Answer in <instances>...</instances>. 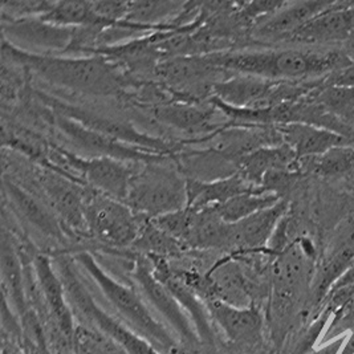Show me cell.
Masks as SVG:
<instances>
[{"label":"cell","mask_w":354,"mask_h":354,"mask_svg":"<svg viewBox=\"0 0 354 354\" xmlns=\"http://www.w3.org/2000/svg\"><path fill=\"white\" fill-rule=\"evenodd\" d=\"M1 49L4 60L21 65L53 86L81 95L117 96L131 82L120 65L101 55H39L17 48L4 39Z\"/></svg>","instance_id":"1"},{"label":"cell","mask_w":354,"mask_h":354,"mask_svg":"<svg viewBox=\"0 0 354 354\" xmlns=\"http://www.w3.org/2000/svg\"><path fill=\"white\" fill-rule=\"evenodd\" d=\"M216 65L234 75L271 81L322 79L352 63V55L341 49H263L212 53Z\"/></svg>","instance_id":"2"},{"label":"cell","mask_w":354,"mask_h":354,"mask_svg":"<svg viewBox=\"0 0 354 354\" xmlns=\"http://www.w3.org/2000/svg\"><path fill=\"white\" fill-rule=\"evenodd\" d=\"M75 261L89 274L102 295L128 322L130 328L136 333L147 339L161 353L171 352L177 348L176 336L171 335L160 320H157V317L136 290L108 274L89 252L84 251L76 254Z\"/></svg>","instance_id":"3"},{"label":"cell","mask_w":354,"mask_h":354,"mask_svg":"<svg viewBox=\"0 0 354 354\" xmlns=\"http://www.w3.org/2000/svg\"><path fill=\"white\" fill-rule=\"evenodd\" d=\"M55 263L63 280L71 306L81 319L88 322L85 325L111 338L128 354H161L147 339L136 333L129 325L118 322L98 306L91 290L84 284L72 259L60 257Z\"/></svg>","instance_id":"4"},{"label":"cell","mask_w":354,"mask_h":354,"mask_svg":"<svg viewBox=\"0 0 354 354\" xmlns=\"http://www.w3.org/2000/svg\"><path fill=\"white\" fill-rule=\"evenodd\" d=\"M165 158L146 163L145 169L136 173L130 182L125 203L147 219L187 207L186 178L177 166L176 169L165 166Z\"/></svg>","instance_id":"5"},{"label":"cell","mask_w":354,"mask_h":354,"mask_svg":"<svg viewBox=\"0 0 354 354\" xmlns=\"http://www.w3.org/2000/svg\"><path fill=\"white\" fill-rule=\"evenodd\" d=\"M146 219L136 214L125 202L88 187L85 199L86 234L97 241L114 247L134 245Z\"/></svg>","instance_id":"6"},{"label":"cell","mask_w":354,"mask_h":354,"mask_svg":"<svg viewBox=\"0 0 354 354\" xmlns=\"http://www.w3.org/2000/svg\"><path fill=\"white\" fill-rule=\"evenodd\" d=\"M52 154L49 165L59 169L68 167L91 189L98 193L105 194L117 201L125 202L130 182L136 171L125 162L118 161L109 157H89L82 158L62 147L48 149Z\"/></svg>","instance_id":"7"},{"label":"cell","mask_w":354,"mask_h":354,"mask_svg":"<svg viewBox=\"0 0 354 354\" xmlns=\"http://www.w3.org/2000/svg\"><path fill=\"white\" fill-rule=\"evenodd\" d=\"M36 180L64 230L86 232L85 199L89 186L49 163L40 165Z\"/></svg>","instance_id":"8"},{"label":"cell","mask_w":354,"mask_h":354,"mask_svg":"<svg viewBox=\"0 0 354 354\" xmlns=\"http://www.w3.org/2000/svg\"><path fill=\"white\" fill-rule=\"evenodd\" d=\"M133 277L149 304L171 326L174 335H177L180 342L190 348L198 346L201 339L196 335L193 322L185 312L183 306L179 304L173 292L154 274L153 267H150L145 260L138 259L134 264Z\"/></svg>","instance_id":"9"},{"label":"cell","mask_w":354,"mask_h":354,"mask_svg":"<svg viewBox=\"0 0 354 354\" xmlns=\"http://www.w3.org/2000/svg\"><path fill=\"white\" fill-rule=\"evenodd\" d=\"M182 145L209 147L234 162L268 146L281 145L283 140L276 127L225 124L201 138H192Z\"/></svg>","instance_id":"10"},{"label":"cell","mask_w":354,"mask_h":354,"mask_svg":"<svg viewBox=\"0 0 354 354\" xmlns=\"http://www.w3.org/2000/svg\"><path fill=\"white\" fill-rule=\"evenodd\" d=\"M353 264L354 218L339 227L316 266L308 304L309 316L326 300L332 288Z\"/></svg>","instance_id":"11"},{"label":"cell","mask_w":354,"mask_h":354,"mask_svg":"<svg viewBox=\"0 0 354 354\" xmlns=\"http://www.w3.org/2000/svg\"><path fill=\"white\" fill-rule=\"evenodd\" d=\"M49 101L53 108V112L64 114L66 117L77 121L85 128L97 131L113 141L162 156H171L173 151L177 149V146L167 144L158 137H151L149 134H145L124 121L113 120L111 117L81 109L75 105L59 102L56 100L49 98Z\"/></svg>","instance_id":"12"},{"label":"cell","mask_w":354,"mask_h":354,"mask_svg":"<svg viewBox=\"0 0 354 354\" xmlns=\"http://www.w3.org/2000/svg\"><path fill=\"white\" fill-rule=\"evenodd\" d=\"M3 37L17 48L39 55L66 53L73 40L75 28L60 27L41 17L3 20Z\"/></svg>","instance_id":"13"},{"label":"cell","mask_w":354,"mask_h":354,"mask_svg":"<svg viewBox=\"0 0 354 354\" xmlns=\"http://www.w3.org/2000/svg\"><path fill=\"white\" fill-rule=\"evenodd\" d=\"M53 120L56 128L73 145L80 147L89 154H93V157H109L122 162H144L145 165L167 157L113 141L97 131L85 128L77 121L60 113L53 112Z\"/></svg>","instance_id":"14"},{"label":"cell","mask_w":354,"mask_h":354,"mask_svg":"<svg viewBox=\"0 0 354 354\" xmlns=\"http://www.w3.org/2000/svg\"><path fill=\"white\" fill-rule=\"evenodd\" d=\"M211 322H215L231 342L255 348L263 341L264 317L258 306H238L222 299L209 297L203 300Z\"/></svg>","instance_id":"15"},{"label":"cell","mask_w":354,"mask_h":354,"mask_svg":"<svg viewBox=\"0 0 354 354\" xmlns=\"http://www.w3.org/2000/svg\"><path fill=\"white\" fill-rule=\"evenodd\" d=\"M288 212V199H281L274 206L258 211L241 222L231 225L230 248L242 254H267L268 244Z\"/></svg>","instance_id":"16"},{"label":"cell","mask_w":354,"mask_h":354,"mask_svg":"<svg viewBox=\"0 0 354 354\" xmlns=\"http://www.w3.org/2000/svg\"><path fill=\"white\" fill-rule=\"evenodd\" d=\"M354 1H335L328 10L309 20L287 41L295 44H335L353 40Z\"/></svg>","instance_id":"17"},{"label":"cell","mask_w":354,"mask_h":354,"mask_svg":"<svg viewBox=\"0 0 354 354\" xmlns=\"http://www.w3.org/2000/svg\"><path fill=\"white\" fill-rule=\"evenodd\" d=\"M335 1L286 3L272 17L261 20L252 30L255 40L287 41L309 20L328 10Z\"/></svg>","instance_id":"18"},{"label":"cell","mask_w":354,"mask_h":354,"mask_svg":"<svg viewBox=\"0 0 354 354\" xmlns=\"http://www.w3.org/2000/svg\"><path fill=\"white\" fill-rule=\"evenodd\" d=\"M186 179L214 182L238 174V163L209 147L178 146L170 156Z\"/></svg>","instance_id":"19"},{"label":"cell","mask_w":354,"mask_h":354,"mask_svg":"<svg viewBox=\"0 0 354 354\" xmlns=\"http://www.w3.org/2000/svg\"><path fill=\"white\" fill-rule=\"evenodd\" d=\"M276 129L280 133L283 144L290 146L300 161L319 157L341 146H354L353 140L313 125L287 124L277 125Z\"/></svg>","instance_id":"20"},{"label":"cell","mask_w":354,"mask_h":354,"mask_svg":"<svg viewBox=\"0 0 354 354\" xmlns=\"http://www.w3.org/2000/svg\"><path fill=\"white\" fill-rule=\"evenodd\" d=\"M3 190L20 218L36 231L56 241L64 238L65 230L55 212L33 194L7 177L3 179Z\"/></svg>","instance_id":"21"},{"label":"cell","mask_w":354,"mask_h":354,"mask_svg":"<svg viewBox=\"0 0 354 354\" xmlns=\"http://www.w3.org/2000/svg\"><path fill=\"white\" fill-rule=\"evenodd\" d=\"M1 279L3 297L14 309L20 322L32 309L28 301L26 266L14 244L12 236L3 232L1 236Z\"/></svg>","instance_id":"22"},{"label":"cell","mask_w":354,"mask_h":354,"mask_svg":"<svg viewBox=\"0 0 354 354\" xmlns=\"http://www.w3.org/2000/svg\"><path fill=\"white\" fill-rule=\"evenodd\" d=\"M272 171H301L300 160L290 146L281 144L263 147L238 162V173L258 189L263 178Z\"/></svg>","instance_id":"23"},{"label":"cell","mask_w":354,"mask_h":354,"mask_svg":"<svg viewBox=\"0 0 354 354\" xmlns=\"http://www.w3.org/2000/svg\"><path fill=\"white\" fill-rule=\"evenodd\" d=\"M186 192H187V209L201 211V209L218 207L242 194L257 193L261 190L248 183L238 173L232 177L214 180V182H198V180L186 179Z\"/></svg>","instance_id":"24"},{"label":"cell","mask_w":354,"mask_h":354,"mask_svg":"<svg viewBox=\"0 0 354 354\" xmlns=\"http://www.w3.org/2000/svg\"><path fill=\"white\" fill-rule=\"evenodd\" d=\"M215 112L216 108L212 104L211 108H202L198 104L183 101H170L153 108L154 117L162 124L173 129L194 134L202 133L203 136H207L219 128L214 124Z\"/></svg>","instance_id":"25"},{"label":"cell","mask_w":354,"mask_h":354,"mask_svg":"<svg viewBox=\"0 0 354 354\" xmlns=\"http://www.w3.org/2000/svg\"><path fill=\"white\" fill-rule=\"evenodd\" d=\"M230 231L231 225L212 207L194 211L189 244L199 248H230Z\"/></svg>","instance_id":"26"},{"label":"cell","mask_w":354,"mask_h":354,"mask_svg":"<svg viewBox=\"0 0 354 354\" xmlns=\"http://www.w3.org/2000/svg\"><path fill=\"white\" fill-rule=\"evenodd\" d=\"M301 171L324 179L354 178V146H341L325 154L300 161Z\"/></svg>","instance_id":"27"},{"label":"cell","mask_w":354,"mask_h":354,"mask_svg":"<svg viewBox=\"0 0 354 354\" xmlns=\"http://www.w3.org/2000/svg\"><path fill=\"white\" fill-rule=\"evenodd\" d=\"M306 97L354 128V86L328 85L322 79V85Z\"/></svg>","instance_id":"28"},{"label":"cell","mask_w":354,"mask_h":354,"mask_svg":"<svg viewBox=\"0 0 354 354\" xmlns=\"http://www.w3.org/2000/svg\"><path fill=\"white\" fill-rule=\"evenodd\" d=\"M279 201H281V198H279L277 195L257 192V193L242 194L239 196L232 198L231 201L225 202L223 205L212 209L218 212V215L225 221V223L234 225L254 215L258 211L274 206Z\"/></svg>","instance_id":"29"},{"label":"cell","mask_w":354,"mask_h":354,"mask_svg":"<svg viewBox=\"0 0 354 354\" xmlns=\"http://www.w3.org/2000/svg\"><path fill=\"white\" fill-rule=\"evenodd\" d=\"M41 19L52 24L68 28L92 24L104 26L93 12L92 1H53L50 11L41 17Z\"/></svg>","instance_id":"30"},{"label":"cell","mask_w":354,"mask_h":354,"mask_svg":"<svg viewBox=\"0 0 354 354\" xmlns=\"http://www.w3.org/2000/svg\"><path fill=\"white\" fill-rule=\"evenodd\" d=\"M332 315H335V312L325 306L315 322L292 332L277 354H309L313 352L312 349Z\"/></svg>","instance_id":"31"},{"label":"cell","mask_w":354,"mask_h":354,"mask_svg":"<svg viewBox=\"0 0 354 354\" xmlns=\"http://www.w3.org/2000/svg\"><path fill=\"white\" fill-rule=\"evenodd\" d=\"M73 354H128L111 338L79 322L73 336Z\"/></svg>","instance_id":"32"},{"label":"cell","mask_w":354,"mask_h":354,"mask_svg":"<svg viewBox=\"0 0 354 354\" xmlns=\"http://www.w3.org/2000/svg\"><path fill=\"white\" fill-rule=\"evenodd\" d=\"M53 1L41 0H11L1 3V20H20L41 17L48 14Z\"/></svg>","instance_id":"33"},{"label":"cell","mask_w":354,"mask_h":354,"mask_svg":"<svg viewBox=\"0 0 354 354\" xmlns=\"http://www.w3.org/2000/svg\"><path fill=\"white\" fill-rule=\"evenodd\" d=\"M333 316V322L324 338L325 341L332 339L346 330H354V293L344 306L338 308Z\"/></svg>","instance_id":"34"},{"label":"cell","mask_w":354,"mask_h":354,"mask_svg":"<svg viewBox=\"0 0 354 354\" xmlns=\"http://www.w3.org/2000/svg\"><path fill=\"white\" fill-rule=\"evenodd\" d=\"M324 82L328 85L338 86H354V53L352 55V63L349 66L330 73L324 77Z\"/></svg>","instance_id":"35"},{"label":"cell","mask_w":354,"mask_h":354,"mask_svg":"<svg viewBox=\"0 0 354 354\" xmlns=\"http://www.w3.org/2000/svg\"><path fill=\"white\" fill-rule=\"evenodd\" d=\"M344 338H339L337 341L324 346L320 351H316V352H310L309 354H339L342 346H344Z\"/></svg>","instance_id":"36"},{"label":"cell","mask_w":354,"mask_h":354,"mask_svg":"<svg viewBox=\"0 0 354 354\" xmlns=\"http://www.w3.org/2000/svg\"><path fill=\"white\" fill-rule=\"evenodd\" d=\"M339 354H354V330L352 336L344 344Z\"/></svg>","instance_id":"37"}]
</instances>
